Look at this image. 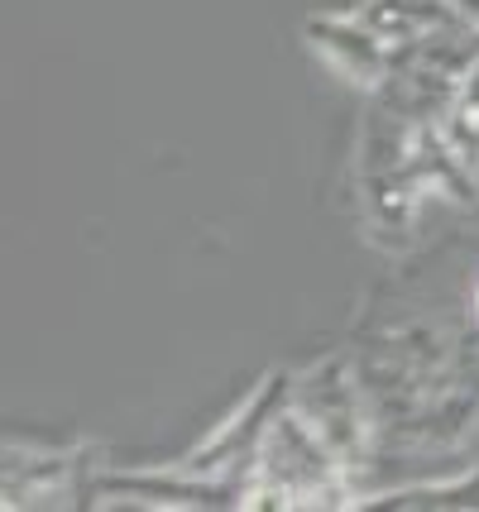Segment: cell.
Here are the masks:
<instances>
[{
    "instance_id": "cell-2",
    "label": "cell",
    "mask_w": 479,
    "mask_h": 512,
    "mask_svg": "<svg viewBox=\"0 0 479 512\" xmlns=\"http://www.w3.org/2000/svg\"><path fill=\"white\" fill-rule=\"evenodd\" d=\"M312 44L326 53V63L341 67L350 82H365V87H379L393 67V44L365 20H350V15H326V20H312Z\"/></svg>"
},
{
    "instance_id": "cell-3",
    "label": "cell",
    "mask_w": 479,
    "mask_h": 512,
    "mask_svg": "<svg viewBox=\"0 0 479 512\" xmlns=\"http://www.w3.org/2000/svg\"><path fill=\"white\" fill-rule=\"evenodd\" d=\"M441 139H446V149H451L465 168L479 163V63L470 67V77L460 82L456 101H451V111L441 120Z\"/></svg>"
},
{
    "instance_id": "cell-1",
    "label": "cell",
    "mask_w": 479,
    "mask_h": 512,
    "mask_svg": "<svg viewBox=\"0 0 479 512\" xmlns=\"http://www.w3.org/2000/svg\"><path fill=\"white\" fill-rule=\"evenodd\" d=\"M360 383L355 374L345 369V359H326L317 369H307L302 379L293 383V407L312 422L326 446L341 455V465H360L369 455V431L374 422L365 417V407H360Z\"/></svg>"
},
{
    "instance_id": "cell-5",
    "label": "cell",
    "mask_w": 479,
    "mask_h": 512,
    "mask_svg": "<svg viewBox=\"0 0 479 512\" xmlns=\"http://www.w3.org/2000/svg\"><path fill=\"white\" fill-rule=\"evenodd\" d=\"M475 307H479V292H475Z\"/></svg>"
},
{
    "instance_id": "cell-4",
    "label": "cell",
    "mask_w": 479,
    "mask_h": 512,
    "mask_svg": "<svg viewBox=\"0 0 479 512\" xmlns=\"http://www.w3.org/2000/svg\"><path fill=\"white\" fill-rule=\"evenodd\" d=\"M451 5H456L460 15H465V20H470V24L479 29V0H451Z\"/></svg>"
}]
</instances>
